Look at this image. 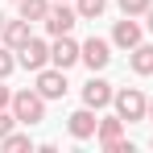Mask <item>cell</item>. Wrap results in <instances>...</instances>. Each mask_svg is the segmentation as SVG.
I'll return each instance as SVG.
<instances>
[{
	"label": "cell",
	"instance_id": "cell-1",
	"mask_svg": "<svg viewBox=\"0 0 153 153\" xmlns=\"http://www.w3.org/2000/svg\"><path fill=\"white\" fill-rule=\"evenodd\" d=\"M13 116L21 124H42L46 120V95L42 91H17L13 95Z\"/></svg>",
	"mask_w": 153,
	"mask_h": 153
},
{
	"label": "cell",
	"instance_id": "cell-2",
	"mask_svg": "<svg viewBox=\"0 0 153 153\" xmlns=\"http://www.w3.org/2000/svg\"><path fill=\"white\" fill-rule=\"evenodd\" d=\"M112 103H116L120 120H141V116L149 112V100H145L137 87H124V91H116V95H112Z\"/></svg>",
	"mask_w": 153,
	"mask_h": 153
},
{
	"label": "cell",
	"instance_id": "cell-3",
	"mask_svg": "<svg viewBox=\"0 0 153 153\" xmlns=\"http://www.w3.org/2000/svg\"><path fill=\"white\" fill-rule=\"evenodd\" d=\"M83 62H87L91 71H103V66L112 62V46H108L103 37H87V42H83Z\"/></svg>",
	"mask_w": 153,
	"mask_h": 153
},
{
	"label": "cell",
	"instance_id": "cell-4",
	"mask_svg": "<svg viewBox=\"0 0 153 153\" xmlns=\"http://www.w3.org/2000/svg\"><path fill=\"white\" fill-rule=\"evenodd\" d=\"M75 21H79V13H71L66 4H58V8H50V13H46V29H50L54 37H66V33L75 29Z\"/></svg>",
	"mask_w": 153,
	"mask_h": 153
},
{
	"label": "cell",
	"instance_id": "cell-5",
	"mask_svg": "<svg viewBox=\"0 0 153 153\" xmlns=\"http://www.w3.org/2000/svg\"><path fill=\"white\" fill-rule=\"evenodd\" d=\"M50 58H54V66H58V71H66V66H75L79 58H83V46H75L71 37H58V42H54V50H50Z\"/></svg>",
	"mask_w": 153,
	"mask_h": 153
},
{
	"label": "cell",
	"instance_id": "cell-6",
	"mask_svg": "<svg viewBox=\"0 0 153 153\" xmlns=\"http://www.w3.org/2000/svg\"><path fill=\"white\" fill-rule=\"evenodd\" d=\"M37 91L46 100H62L66 95V75L62 71H37Z\"/></svg>",
	"mask_w": 153,
	"mask_h": 153
},
{
	"label": "cell",
	"instance_id": "cell-7",
	"mask_svg": "<svg viewBox=\"0 0 153 153\" xmlns=\"http://www.w3.org/2000/svg\"><path fill=\"white\" fill-rule=\"evenodd\" d=\"M46 58H50V46H46V42H37V37H29L25 46H21V66H29V71H42V66H46Z\"/></svg>",
	"mask_w": 153,
	"mask_h": 153
},
{
	"label": "cell",
	"instance_id": "cell-8",
	"mask_svg": "<svg viewBox=\"0 0 153 153\" xmlns=\"http://www.w3.org/2000/svg\"><path fill=\"white\" fill-rule=\"evenodd\" d=\"M112 95H116V91H112V83H103V79H91V83L83 87V103H87V108H108Z\"/></svg>",
	"mask_w": 153,
	"mask_h": 153
},
{
	"label": "cell",
	"instance_id": "cell-9",
	"mask_svg": "<svg viewBox=\"0 0 153 153\" xmlns=\"http://www.w3.org/2000/svg\"><path fill=\"white\" fill-rule=\"evenodd\" d=\"M112 42L116 46H124V50H132V46H141V25L137 21H116V33H112Z\"/></svg>",
	"mask_w": 153,
	"mask_h": 153
},
{
	"label": "cell",
	"instance_id": "cell-10",
	"mask_svg": "<svg viewBox=\"0 0 153 153\" xmlns=\"http://www.w3.org/2000/svg\"><path fill=\"white\" fill-rule=\"evenodd\" d=\"M66 128H71V137H79V141H87V137H91V132L100 128V120H95V116H91V112L83 108V112H75V116L66 120Z\"/></svg>",
	"mask_w": 153,
	"mask_h": 153
},
{
	"label": "cell",
	"instance_id": "cell-11",
	"mask_svg": "<svg viewBox=\"0 0 153 153\" xmlns=\"http://www.w3.org/2000/svg\"><path fill=\"white\" fill-rule=\"evenodd\" d=\"M4 42H8L13 50H21V46L29 42V21H25V17H21V21H8V25H4Z\"/></svg>",
	"mask_w": 153,
	"mask_h": 153
},
{
	"label": "cell",
	"instance_id": "cell-12",
	"mask_svg": "<svg viewBox=\"0 0 153 153\" xmlns=\"http://www.w3.org/2000/svg\"><path fill=\"white\" fill-rule=\"evenodd\" d=\"M132 71L137 75H153V46H132Z\"/></svg>",
	"mask_w": 153,
	"mask_h": 153
},
{
	"label": "cell",
	"instance_id": "cell-13",
	"mask_svg": "<svg viewBox=\"0 0 153 153\" xmlns=\"http://www.w3.org/2000/svg\"><path fill=\"white\" fill-rule=\"evenodd\" d=\"M46 13H50L46 0H21V17L25 21H46Z\"/></svg>",
	"mask_w": 153,
	"mask_h": 153
},
{
	"label": "cell",
	"instance_id": "cell-14",
	"mask_svg": "<svg viewBox=\"0 0 153 153\" xmlns=\"http://www.w3.org/2000/svg\"><path fill=\"white\" fill-rule=\"evenodd\" d=\"M108 8V0H79V17H100Z\"/></svg>",
	"mask_w": 153,
	"mask_h": 153
},
{
	"label": "cell",
	"instance_id": "cell-15",
	"mask_svg": "<svg viewBox=\"0 0 153 153\" xmlns=\"http://www.w3.org/2000/svg\"><path fill=\"white\" fill-rule=\"evenodd\" d=\"M153 0H120V8H124V17H137V13H149Z\"/></svg>",
	"mask_w": 153,
	"mask_h": 153
},
{
	"label": "cell",
	"instance_id": "cell-16",
	"mask_svg": "<svg viewBox=\"0 0 153 153\" xmlns=\"http://www.w3.org/2000/svg\"><path fill=\"white\" fill-rule=\"evenodd\" d=\"M0 145H4V149H29V137H13V132H8V137H4V141H0Z\"/></svg>",
	"mask_w": 153,
	"mask_h": 153
},
{
	"label": "cell",
	"instance_id": "cell-17",
	"mask_svg": "<svg viewBox=\"0 0 153 153\" xmlns=\"http://www.w3.org/2000/svg\"><path fill=\"white\" fill-rule=\"evenodd\" d=\"M13 124H17V116H8V112L0 108V141H4V137L13 132Z\"/></svg>",
	"mask_w": 153,
	"mask_h": 153
},
{
	"label": "cell",
	"instance_id": "cell-18",
	"mask_svg": "<svg viewBox=\"0 0 153 153\" xmlns=\"http://www.w3.org/2000/svg\"><path fill=\"white\" fill-rule=\"evenodd\" d=\"M8 75H13V54L0 50V79H8Z\"/></svg>",
	"mask_w": 153,
	"mask_h": 153
},
{
	"label": "cell",
	"instance_id": "cell-19",
	"mask_svg": "<svg viewBox=\"0 0 153 153\" xmlns=\"http://www.w3.org/2000/svg\"><path fill=\"white\" fill-rule=\"evenodd\" d=\"M8 103H13V91H8V87H0V108H8Z\"/></svg>",
	"mask_w": 153,
	"mask_h": 153
},
{
	"label": "cell",
	"instance_id": "cell-20",
	"mask_svg": "<svg viewBox=\"0 0 153 153\" xmlns=\"http://www.w3.org/2000/svg\"><path fill=\"white\" fill-rule=\"evenodd\" d=\"M149 29H153V4H149Z\"/></svg>",
	"mask_w": 153,
	"mask_h": 153
},
{
	"label": "cell",
	"instance_id": "cell-21",
	"mask_svg": "<svg viewBox=\"0 0 153 153\" xmlns=\"http://www.w3.org/2000/svg\"><path fill=\"white\" fill-rule=\"evenodd\" d=\"M0 33H4V17H0Z\"/></svg>",
	"mask_w": 153,
	"mask_h": 153
},
{
	"label": "cell",
	"instance_id": "cell-22",
	"mask_svg": "<svg viewBox=\"0 0 153 153\" xmlns=\"http://www.w3.org/2000/svg\"><path fill=\"white\" fill-rule=\"evenodd\" d=\"M149 116H153V100H149Z\"/></svg>",
	"mask_w": 153,
	"mask_h": 153
}]
</instances>
